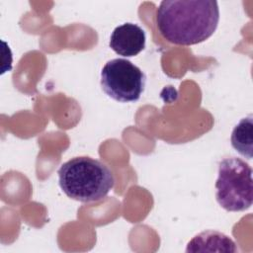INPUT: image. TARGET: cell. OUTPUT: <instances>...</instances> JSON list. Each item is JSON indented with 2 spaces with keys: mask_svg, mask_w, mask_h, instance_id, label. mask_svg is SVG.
<instances>
[{
  "mask_svg": "<svg viewBox=\"0 0 253 253\" xmlns=\"http://www.w3.org/2000/svg\"><path fill=\"white\" fill-rule=\"evenodd\" d=\"M219 8L213 0H163L156 11L161 36L178 45H193L208 40L216 30Z\"/></svg>",
  "mask_w": 253,
  "mask_h": 253,
  "instance_id": "1",
  "label": "cell"
},
{
  "mask_svg": "<svg viewBox=\"0 0 253 253\" xmlns=\"http://www.w3.org/2000/svg\"><path fill=\"white\" fill-rule=\"evenodd\" d=\"M57 173L63 193L81 203L102 200L115 185L111 169L100 160L87 156L69 159L60 166Z\"/></svg>",
  "mask_w": 253,
  "mask_h": 253,
  "instance_id": "2",
  "label": "cell"
},
{
  "mask_svg": "<svg viewBox=\"0 0 253 253\" xmlns=\"http://www.w3.org/2000/svg\"><path fill=\"white\" fill-rule=\"evenodd\" d=\"M252 168L237 157L224 158L218 164L215 198L227 211H243L252 206Z\"/></svg>",
  "mask_w": 253,
  "mask_h": 253,
  "instance_id": "3",
  "label": "cell"
},
{
  "mask_svg": "<svg viewBox=\"0 0 253 253\" xmlns=\"http://www.w3.org/2000/svg\"><path fill=\"white\" fill-rule=\"evenodd\" d=\"M146 76L131 61L125 58L109 60L101 71V86L112 99L126 103L137 101L144 91Z\"/></svg>",
  "mask_w": 253,
  "mask_h": 253,
  "instance_id": "4",
  "label": "cell"
},
{
  "mask_svg": "<svg viewBox=\"0 0 253 253\" xmlns=\"http://www.w3.org/2000/svg\"><path fill=\"white\" fill-rule=\"evenodd\" d=\"M145 33L134 23H125L113 31L110 47L119 55L130 57L137 55L145 47Z\"/></svg>",
  "mask_w": 253,
  "mask_h": 253,
  "instance_id": "5",
  "label": "cell"
},
{
  "mask_svg": "<svg viewBox=\"0 0 253 253\" xmlns=\"http://www.w3.org/2000/svg\"><path fill=\"white\" fill-rule=\"evenodd\" d=\"M236 252L235 242L227 235L215 231L206 230L193 239L187 245L186 252Z\"/></svg>",
  "mask_w": 253,
  "mask_h": 253,
  "instance_id": "6",
  "label": "cell"
},
{
  "mask_svg": "<svg viewBox=\"0 0 253 253\" xmlns=\"http://www.w3.org/2000/svg\"><path fill=\"white\" fill-rule=\"evenodd\" d=\"M253 116L249 115L240 120L231 133V145L242 156L247 159L253 154Z\"/></svg>",
  "mask_w": 253,
  "mask_h": 253,
  "instance_id": "7",
  "label": "cell"
}]
</instances>
